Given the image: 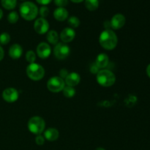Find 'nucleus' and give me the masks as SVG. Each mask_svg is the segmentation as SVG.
<instances>
[{
  "label": "nucleus",
  "instance_id": "f257e3e1",
  "mask_svg": "<svg viewBox=\"0 0 150 150\" xmlns=\"http://www.w3.org/2000/svg\"><path fill=\"white\" fill-rule=\"evenodd\" d=\"M99 42L104 49L113 50L117 45L118 38L114 31L105 29L103 31L100 35Z\"/></svg>",
  "mask_w": 150,
  "mask_h": 150
},
{
  "label": "nucleus",
  "instance_id": "f03ea898",
  "mask_svg": "<svg viewBox=\"0 0 150 150\" xmlns=\"http://www.w3.org/2000/svg\"><path fill=\"white\" fill-rule=\"evenodd\" d=\"M20 14L26 21H32L38 16L39 10L35 4L32 1H24L21 4Z\"/></svg>",
  "mask_w": 150,
  "mask_h": 150
},
{
  "label": "nucleus",
  "instance_id": "7ed1b4c3",
  "mask_svg": "<svg viewBox=\"0 0 150 150\" xmlns=\"http://www.w3.org/2000/svg\"><path fill=\"white\" fill-rule=\"evenodd\" d=\"M97 81L104 87L113 86L116 82V76L112 71L109 70H101L97 73Z\"/></svg>",
  "mask_w": 150,
  "mask_h": 150
},
{
  "label": "nucleus",
  "instance_id": "20e7f679",
  "mask_svg": "<svg viewBox=\"0 0 150 150\" xmlns=\"http://www.w3.org/2000/svg\"><path fill=\"white\" fill-rule=\"evenodd\" d=\"M28 129L32 133L35 135H40L44 131L45 127V122L40 117H32L28 122Z\"/></svg>",
  "mask_w": 150,
  "mask_h": 150
},
{
  "label": "nucleus",
  "instance_id": "39448f33",
  "mask_svg": "<svg viewBox=\"0 0 150 150\" xmlns=\"http://www.w3.org/2000/svg\"><path fill=\"white\" fill-rule=\"evenodd\" d=\"M26 75L32 80L40 81L45 76V70L37 63H31L26 67Z\"/></svg>",
  "mask_w": 150,
  "mask_h": 150
},
{
  "label": "nucleus",
  "instance_id": "423d86ee",
  "mask_svg": "<svg viewBox=\"0 0 150 150\" xmlns=\"http://www.w3.org/2000/svg\"><path fill=\"white\" fill-rule=\"evenodd\" d=\"M65 86V82L64 79L59 76H54L51 78L47 82V87L48 90L51 92L57 93L63 90V89Z\"/></svg>",
  "mask_w": 150,
  "mask_h": 150
},
{
  "label": "nucleus",
  "instance_id": "0eeeda50",
  "mask_svg": "<svg viewBox=\"0 0 150 150\" xmlns=\"http://www.w3.org/2000/svg\"><path fill=\"white\" fill-rule=\"evenodd\" d=\"M70 47L64 42H59L54 47V54L58 59H65L70 55Z\"/></svg>",
  "mask_w": 150,
  "mask_h": 150
},
{
  "label": "nucleus",
  "instance_id": "6e6552de",
  "mask_svg": "<svg viewBox=\"0 0 150 150\" xmlns=\"http://www.w3.org/2000/svg\"><path fill=\"white\" fill-rule=\"evenodd\" d=\"M34 29L39 35H44L49 29V23L44 18H38L34 23Z\"/></svg>",
  "mask_w": 150,
  "mask_h": 150
},
{
  "label": "nucleus",
  "instance_id": "1a4fd4ad",
  "mask_svg": "<svg viewBox=\"0 0 150 150\" xmlns=\"http://www.w3.org/2000/svg\"><path fill=\"white\" fill-rule=\"evenodd\" d=\"M18 92L13 87L7 88L2 92L3 99L7 103L16 102L18 99Z\"/></svg>",
  "mask_w": 150,
  "mask_h": 150
},
{
  "label": "nucleus",
  "instance_id": "9d476101",
  "mask_svg": "<svg viewBox=\"0 0 150 150\" xmlns=\"http://www.w3.org/2000/svg\"><path fill=\"white\" fill-rule=\"evenodd\" d=\"M125 21L126 19L124 15L118 13V14H116L113 16L111 21H110V25H111V27L112 29L117 30V29H121L122 27L124 26Z\"/></svg>",
  "mask_w": 150,
  "mask_h": 150
},
{
  "label": "nucleus",
  "instance_id": "9b49d317",
  "mask_svg": "<svg viewBox=\"0 0 150 150\" xmlns=\"http://www.w3.org/2000/svg\"><path fill=\"white\" fill-rule=\"evenodd\" d=\"M51 49L50 45L46 42H40L37 47V54L40 58L45 59L51 55Z\"/></svg>",
  "mask_w": 150,
  "mask_h": 150
},
{
  "label": "nucleus",
  "instance_id": "f8f14e48",
  "mask_svg": "<svg viewBox=\"0 0 150 150\" xmlns=\"http://www.w3.org/2000/svg\"><path fill=\"white\" fill-rule=\"evenodd\" d=\"M75 37H76V32L71 27L64 28L60 34V39L64 43L72 42Z\"/></svg>",
  "mask_w": 150,
  "mask_h": 150
},
{
  "label": "nucleus",
  "instance_id": "ddd939ff",
  "mask_svg": "<svg viewBox=\"0 0 150 150\" xmlns=\"http://www.w3.org/2000/svg\"><path fill=\"white\" fill-rule=\"evenodd\" d=\"M23 54V48L19 44H13L9 48V56L13 59H18Z\"/></svg>",
  "mask_w": 150,
  "mask_h": 150
},
{
  "label": "nucleus",
  "instance_id": "4468645a",
  "mask_svg": "<svg viewBox=\"0 0 150 150\" xmlns=\"http://www.w3.org/2000/svg\"><path fill=\"white\" fill-rule=\"evenodd\" d=\"M81 77L79 73H70L67 75V77L65 78V83L67 86H70L73 87L76 86L80 83Z\"/></svg>",
  "mask_w": 150,
  "mask_h": 150
},
{
  "label": "nucleus",
  "instance_id": "2eb2a0df",
  "mask_svg": "<svg viewBox=\"0 0 150 150\" xmlns=\"http://www.w3.org/2000/svg\"><path fill=\"white\" fill-rule=\"evenodd\" d=\"M59 133L58 130L54 127H50L44 132V138L48 142H55L59 139Z\"/></svg>",
  "mask_w": 150,
  "mask_h": 150
},
{
  "label": "nucleus",
  "instance_id": "dca6fc26",
  "mask_svg": "<svg viewBox=\"0 0 150 150\" xmlns=\"http://www.w3.org/2000/svg\"><path fill=\"white\" fill-rule=\"evenodd\" d=\"M68 11L64 7H58L54 12V16L56 20L63 21L68 18Z\"/></svg>",
  "mask_w": 150,
  "mask_h": 150
},
{
  "label": "nucleus",
  "instance_id": "f3484780",
  "mask_svg": "<svg viewBox=\"0 0 150 150\" xmlns=\"http://www.w3.org/2000/svg\"><path fill=\"white\" fill-rule=\"evenodd\" d=\"M108 62H109V59L107 54H100L97 57L95 64L98 68H105L108 64Z\"/></svg>",
  "mask_w": 150,
  "mask_h": 150
},
{
  "label": "nucleus",
  "instance_id": "a211bd4d",
  "mask_svg": "<svg viewBox=\"0 0 150 150\" xmlns=\"http://www.w3.org/2000/svg\"><path fill=\"white\" fill-rule=\"evenodd\" d=\"M46 39L49 43L53 44V45H56L57 44L59 40V35L56 31L51 30L47 33Z\"/></svg>",
  "mask_w": 150,
  "mask_h": 150
},
{
  "label": "nucleus",
  "instance_id": "6ab92c4d",
  "mask_svg": "<svg viewBox=\"0 0 150 150\" xmlns=\"http://www.w3.org/2000/svg\"><path fill=\"white\" fill-rule=\"evenodd\" d=\"M85 6L89 11H94L99 7V0H85Z\"/></svg>",
  "mask_w": 150,
  "mask_h": 150
},
{
  "label": "nucleus",
  "instance_id": "aec40b11",
  "mask_svg": "<svg viewBox=\"0 0 150 150\" xmlns=\"http://www.w3.org/2000/svg\"><path fill=\"white\" fill-rule=\"evenodd\" d=\"M1 3L6 10H13L17 4V0H1Z\"/></svg>",
  "mask_w": 150,
  "mask_h": 150
},
{
  "label": "nucleus",
  "instance_id": "412c9836",
  "mask_svg": "<svg viewBox=\"0 0 150 150\" xmlns=\"http://www.w3.org/2000/svg\"><path fill=\"white\" fill-rule=\"evenodd\" d=\"M63 95L67 98H73V96L76 94V89H74L73 87L70 86H64V88L63 89Z\"/></svg>",
  "mask_w": 150,
  "mask_h": 150
},
{
  "label": "nucleus",
  "instance_id": "4be33fe9",
  "mask_svg": "<svg viewBox=\"0 0 150 150\" xmlns=\"http://www.w3.org/2000/svg\"><path fill=\"white\" fill-rule=\"evenodd\" d=\"M67 23L71 26L72 29H74V28L79 27L80 25V20L76 16H71L67 20Z\"/></svg>",
  "mask_w": 150,
  "mask_h": 150
},
{
  "label": "nucleus",
  "instance_id": "5701e85b",
  "mask_svg": "<svg viewBox=\"0 0 150 150\" xmlns=\"http://www.w3.org/2000/svg\"><path fill=\"white\" fill-rule=\"evenodd\" d=\"M19 16L16 11H12L7 16V20L9 23H16L18 21Z\"/></svg>",
  "mask_w": 150,
  "mask_h": 150
},
{
  "label": "nucleus",
  "instance_id": "b1692460",
  "mask_svg": "<svg viewBox=\"0 0 150 150\" xmlns=\"http://www.w3.org/2000/svg\"><path fill=\"white\" fill-rule=\"evenodd\" d=\"M10 41V35L7 32H3L0 35V44L7 45Z\"/></svg>",
  "mask_w": 150,
  "mask_h": 150
},
{
  "label": "nucleus",
  "instance_id": "393cba45",
  "mask_svg": "<svg viewBox=\"0 0 150 150\" xmlns=\"http://www.w3.org/2000/svg\"><path fill=\"white\" fill-rule=\"evenodd\" d=\"M26 60L31 63H34L36 60V54L33 51H28L26 54Z\"/></svg>",
  "mask_w": 150,
  "mask_h": 150
},
{
  "label": "nucleus",
  "instance_id": "a878e982",
  "mask_svg": "<svg viewBox=\"0 0 150 150\" xmlns=\"http://www.w3.org/2000/svg\"><path fill=\"white\" fill-rule=\"evenodd\" d=\"M40 15L41 16V18H45V17L48 16L49 14V9L48 8V7L46 6H42V7L40 8L39 10Z\"/></svg>",
  "mask_w": 150,
  "mask_h": 150
},
{
  "label": "nucleus",
  "instance_id": "bb28decb",
  "mask_svg": "<svg viewBox=\"0 0 150 150\" xmlns=\"http://www.w3.org/2000/svg\"><path fill=\"white\" fill-rule=\"evenodd\" d=\"M54 3L59 7H64L68 4V0H54Z\"/></svg>",
  "mask_w": 150,
  "mask_h": 150
},
{
  "label": "nucleus",
  "instance_id": "cd10ccee",
  "mask_svg": "<svg viewBox=\"0 0 150 150\" xmlns=\"http://www.w3.org/2000/svg\"><path fill=\"white\" fill-rule=\"evenodd\" d=\"M35 142L39 146H42L45 143V138L42 136H41V135H38L37 137L35 138Z\"/></svg>",
  "mask_w": 150,
  "mask_h": 150
},
{
  "label": "nucleus",
  "instance_id": "c85d7f7f",
  "mask_svg": "<svg viewBox=\"0 0 150 150\" xmlns=\"http://www.w3.org/2000/svg\"><path fill=\"white\" fill-rule=\"evenodd\" d=\"M68 72H67V70H66V69H62L61 70H60L59 72V76H60V78H62V79H65L66 77L67 76V75H68Z\"/></svg>",
  "mask_w": 150,
  "mask_h": 150
},
{
  "label": "nucleus",
  "instance_id": "c756f323",
  "mask_svg": "<svg viewBox=\"0 0 150 150\" xmlns=\"http://www.w3.org/2000/svg\"><path fill=\"white\" fill-rule=\"evenodd\" d=\"M36 1H38L39 4H42V5H43V6H45V5H47V4H49V3L51 2L52 0H36Z\"/></svg>",
  "mask_w": 150,
  "mask_h": 150
},
{
  "label": "nucleus",
  "instance_id": "7c9ffc66",
  "mask_svg": "<svg viewBox=\"0 0 150 150\" xmlns=\"http://www.w3.org/2000/svg\"><path fill=\"white\" fill-rule=\"evenodd\" d=\"M98 67H97V65L95 64H93L92 65V67H91L90 68V71L92 72V73H98V72H99V70H98Z\"/></svg>",
  "mask_w": 150,
  "mask_h": 150
},
{
  "label": "nucleus",
  "instance_id": "2f4dec72",
  "mask_svg": "<svg viewBox=\"0 0 150 150\" xmlns=\"http://www.w3.org/2000/svg\"><path fill=\"white\" fill-rule=\"evenodd\" d=\"M4 57V49H3L2 47H1V45H0V61H1V60L3 59Z\"/></svg>",
  "mask_w": 150,
  "mask_h": 150
},
{
  "label": "nucleus",
  "instance_id": "473e14b6",
  "mask_svg": "<svg viewBox=\"0 0 150 150\" xmlns=\"http://www.w3.org/2000/svg\"><path fill=\"white\" fill-rule=\"evenodd\" d=\"M146 74L150 78V64L146 67Z\"/></svg>",
  "mask_w": 150,
  "mask_h": 150
},
{
  "label": "nucleus",
  "instance_id": "72a5a7b5",
  "mask_svg": "<svg viewBox=\"0 0 150 150\" xmlns=\"http://www.w3.org/2000/svg\"><path fill=\"white\" fill-rule=\"evenodd\" d=\"M71 1H73V2L74 3H80L81 2V1H83V0H70Z\"/></svg>",
  "mask_w": 150,
  "mask_h": 150
},
{
  "label": "nucleus",
  "instance_id": "f704fd0d",
  "mask_svg": "<svg viewBox=\"0 0 150 150\" xmlns=\"http://www.w3.org/2000/svg\"><path fill=\"white\" fill-rule=\"evenodd\" d=\"M3 17V11L1 9H0V19H1V18Z\"/></svg>",
  "mask_w": 150,
  "mask_h": 150
},
{
  "label": "nucleus",
  "instance_id": "c9c22d12",
  "mask_svg": "<svg viewBox=\"0 0 150 150\" xmlns=\"http://www.w3.org/2000/svg\"><path fill=\"white\" fill-rule=\"evenodd\" d=\"M95 150H105V149H103V148H102V147H98V148H97Z\"/></svg>",
  "mask_w": 150,
  "mask_h": 150
}]
</instances>
